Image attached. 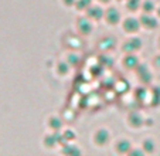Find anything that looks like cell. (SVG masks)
Listing matches in <instances>:
<instances>
[{"label":"cell","mask_w":160,"mask_h":156,"mask_svg":"<svg viewBox=\"0 0 160 156\" xmlns=\"http://www.w3.org/2000/svg\"><path fill=\"white\" fill-rule=\"evenodd\" d=\"M138 4H139V0H129V2H128V7H129L130 10H135L136 7H138Z\"/></svg>","instance_id":"obj_5"},{"label":"cell","mask_w":160,"mask_h":156,"mask_svg":"<svg viewBox=\"0 0 160 156\" xmlns=\"http://www.w3.org/2000/svg\"><path fill=\"white\" fill-rule=\"evenodd\" d=\"M65 3H68V4H72V3H74V0H65Z\"/></svg>","instance_id":"obj_8"},{"label":"cell","mask_w":160,"mask_h":156,"mask_svg":"<svg viewBox=\"0 0 160 156\" xmlns=\"http://www.w3.org/2000/svg\"><path fill=\"white\" fill-rule=\"evenodd\" d=\"M138 27H139V23H138L135 18H128V20L125 21V29H126L128 31H135Z\"/></svg>","instance_id":"obj_2"},{"label":"cell","mask_w":160,"mask_h":156,"mask_svg":"<svg viewBox=\"0 0 160 156\" xmlns=\"http://www.w3.org/2000/svg\"><path fill=\"white\" fill-rule=\"evenodd\" d=\"M89 16H92V17H99V16H102V12H101L98 7H94V9L89 10Z\"/></svg>","instance_id":"obj_4"},{"label":"cell","mask_w":160,"mask_h":156,"mask_svg":"<svg viewBox=\"0 0 160 156\" xmlns=\"http://www.w3.org/2000/svg\"><path fill=\"white\" fill-rule=\"evenodd\" d=\"M142 23L145 24L146 27H156V20L154 18H152V17H146V16H143L142 17Z\"/></svg>","instance_id":"obj_3"},{"label":"cell","mask_w":160,"mask_h":156,"mask_svg":"<svg viewBox=\"0 0 160 156\" xmlns=\"http://www.w3.org/2000/svg\"><path fill=\"white\" fill-rule=\"evenodd\" d=\"M143 7H145L146 12H150V10H153V3H152V2H146V3L143 4Z\"/></svg>","instance_id":"obj_7"},{"label":"cell","mask_w":160,"mask_h":156,"mask_svg":"<svg viewBox=\"0 0 160 156\" xmlns=\"http://www.w3.org/2000/svg\"><path fill=\"white\" fill-rule=\"evenodd\" d=\"M103 2H108V0H103Z\"/></svg>","instance_id":"obj_9"},{"label":"cell","mask_w":160,"mask_h":156,"mask_svg":"<svg viewBox=\"0 0 160 156\" xmlns=\"http://www.w3.org/2000/svg\"><path fill=\"white\" fill-rule=\"evenodd\" d=\"M78 26L84 27V33H88V31L91 30V24H89V23H87V21H81V23H79Z\"/></svg>","instance_id":"obj_6"},{"label":"cell","mask_w":160,"mask_h":156,"mask_svg":"<svg viewBox=\"0 0 160 156\" xmlns=\"http://www.w3.org/2000/svg\"><path fill=\"white\" fill-rule=\"evenodd\" d=\"M119 17H121V14H119V12L115 9L108 10V13H106V18H108L109 23H116V21L119 20Z\"/></svg>","instance_id":"obj_1"}]
</instances>
